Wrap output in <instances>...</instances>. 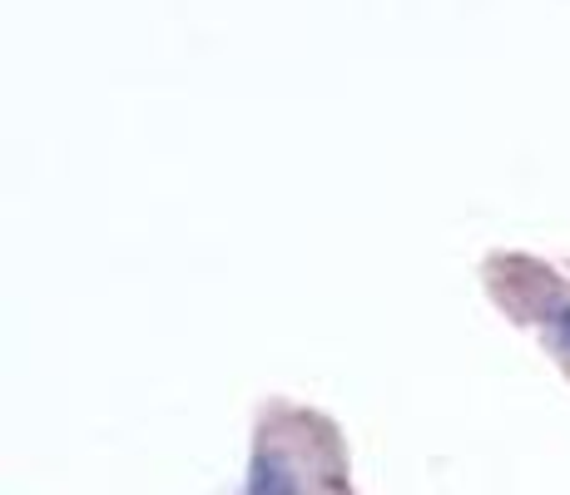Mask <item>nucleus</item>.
<instances>
[{
  "instance_id": "2",
  "label": "nucleus",
  "mask_w": 570,
  "mask_h": 495,
  "mask_svg": "<svg viewBox=\"0 0 570 495\" xmlns=\"http://www.w3.org/2000/svg\"><path fill=\"white\" fill-rule=\"evenodd\" d=\"M546 323H551V337H556V347L570 357V303H561V307H551L546 313Z\"/></svg>"
},
{
  "instance_id": "1",
  "label": "nucleus",
  "mask_w": 570,
  "mask_h": 495,
  "mask_svg": "<svg viewBox=\"0 0 570 495\" xmlns=\"http://www.w3.org/2000/svg\"><path fill=\"white\" fill-rule=\"evenodd\" d=\"M254 495H293V481L278 466H258L254 476Z\"/></svg>"
}]
</instances>
